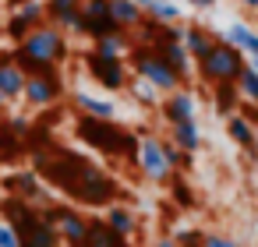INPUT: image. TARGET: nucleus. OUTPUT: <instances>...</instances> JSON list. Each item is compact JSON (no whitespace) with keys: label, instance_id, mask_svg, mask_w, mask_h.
<instances>
[{"label":"nucleus","instance_id":"nucleus-13","mask_svg":"<svg viewBox=\"0 0 258 247\" xmlns=\"http://www.w3.org/2000/svg\"><path fill=\"white\" fill-rule=\"evenodd\" d=\"M8 187H11V194H18L22 201H36V198H39V201H46V194H50V191L39 184V177H36V173H29V170L15 173V177L8 180Z\"/></svg>","mask_w":258,"mask_h":247},{"label":"nucleus","instance_id":"nucleus-10","mask_svg":"<svg viewBox=\"0 0 258 247\" xmlns=\"http://www.w3.org/2000/svg\"><path fill=\"white\" fill-rule=\"evenodd\" d=\"M159 110H163L166 124H184V120H195V96H191V92H184V89H177V92H170V96L159 103Z\"/></svg>","mask_w":258,"mask_h":247},{"label":"nucleus","instance_id":"nucleus-31","mask_svg":"<svg viewBox=\"0 0 258 247\" xmlns=\"http://www.w3.org/2000/svg\"><path fill=\"white\" fill-rule=\"evenodd\" d=\"M202 247H237V240H230L223 233H205L202 236Z\"/></svg>","mask_w":258,"mask_h":247},{"label":"nucleus","instance_id":"nucleus-4","mask_svg":"<svg viewBox=\"0 0 258 247\" xmlns=\"http://www.w3.org/2000/svg\"><path fill=\"white\" fill-rule=\"evenodd\" d=\"M131 57V71H135V78H142V81H149L159 96H170V92H177V85H180V78L163 64V57L156 53V50H131L127 53Z\"/></svg>","mask_w":258,"mask_h":247},{"label":"nucleus","instance_id":"nucleus-7","mask_svg":"<svg viewBox=\"0 0 258 247\" xmlns=\"http://www.w3.org/2000/svg\"><path fill=\"white\" fill-rule=\"evenodd\" d=\"M85 67H89V74L106 89V92H120V89H127V67H124V60H106V57H99V53H89L85 57Z\"/></svg>","mask_w":258,"mask_h":247},{"label":"nucleus","instance_id":"nucleus-35","mask_svg":"<svg viewBox=\"0 0 258 247\" xmlns=\"http://www.w3.org/2000/svg\"><path fill=\"white\" fill-rule=\"evenodd\" d=\"M244 8H251V11H258V0H244Z\"/></svg>","mask_w":258,"mask_h":247},{"label":"nucleus","instance_id":"nucleus-20","mask_svg":"<svg viewBox=\"0 0 258 247\" xmlns=\"http://www.w3.org/2000/svg\"><path fill=\"white\" fill-rule=\"evenodd\" d=\"M92 53H99V57H106V60H120L124 53H131V43H127L124 32H113V36H106V39H96V50H92Z\"/></svg>","mask_w":258,"mask_h":247},{"label":"nucleus","instance_id":"nucleus-14","mask_svg":"<svg viewBox=\"0 0 258 247\" xmlns=\"http://www.w3.org/2000/svg\"><path fill=\"white\" fill-rule=\"evenodd\" d=\"M106 8H110V22L120 32H131L142 25V8H135L131 0H106Z\"/></svg>","mask_w":258,"mask_h":247},{"label":"nucleus","instance_id":"nucleus-22","mask_svg":"<svg viewBox=\"0 0 258 247\" xmlns=\"http://www.w3.org/2000/svg\"><path fill=\"white\" fill-rule=\"evenodd\" d=\"M22 247H60V240H57V233H53V226L46 222V219H39V226L22 240Z\"/></svg>","mask_w":258,"mask_h":247},{"label":"nucleus","instance_id":"nucleus-30","mask_svg":"<svg viewBox=\"0 0 258 247\" xmlns=\"http://www.w3.org/2000/svg\"><path fill=\"white\" fill-rule=\"evenodd\" d=\"M0 247H22V236L11 229V222H0Z\"/></svg>","mask_w":258,"mask_h":247},{"label":"nucleus","instance_id":"nucleus-34","mask_svg":"<svg viewBox=\"0 0 258 247\" xmlns=\"http://www.w3.org/2000/svg\"><path fill=\"white\" fill-rule=\"evenodd\" d=\"M156 247H177V243H173V236H163V240H156Z\"/></svg>","mask_w":258,"mask_h":247},{"label":"nucleus","instance_id":"nucleus-28","mask_svg":"<svg viewBox=\"0 0 258 247\" xmlns=\"http://www.w3.org/2000/svg\"><path fill=\"white\" fill-rule=\"evenodd\" d=\"M163 155H166L170 170H173V166H187V152H180L173 141H163Z\"/></svg>","mask_w":258,"mask_h":247},{"label":"nucleus","instance_id":"nucleus-23","mask_svg":"<svg viewBox=\"0 0 258 247\" xmlns=\"http://www.w3.org/2000/svg\"><path fill=\"white\" fill-rule=\"evenodd\" d=\"M149 18L156 25H170V22H180V8L173 4V0H156L152 11H149Z\"/></svg>","mask_w":258,"mask_h":247},{"label":"nucleus","instance_id":"nucleus-36","mask_svg":"<svg viewBox=\"0 0 258 247\" xmlns=\"http://www.w3.org/2000/svg\"><path fill=\"white\" fill-rule=\"evenodd\" d=\"M0 110H4V96H0Z\"/></svg>","mask_w":258,"mask_h":247},{"label":"nucleus","instance_id":"nucleus-8","mask_svg":"<svg viewBox=\"0 0 258 247\" xmlns=\"http://www.w3.org/2000/svg\"><path fill=\"white\" fill-rule=\"evenodd\" d=\"M43 18H46V0H25V4L8 18V32L22 43L32 29H39V25H43Z\"/></svg>","mask_w":258,"mask_h":247},{"label":"nucleus","instance_id":"nucleus-32","mask_svg":"<svg viewBox=\"0 0 258 247\" xmlns=\"http://www.w3.org/2000/svg\"><path fill=\"white\" fill-rule=\"evenodd\" d=\"M131 4H135V8H142V15H149V11H152V4H156V0H131Z\"/></svg>","mask_w":258,"mask_h":247},{"label":"nucleus","instance_id":"nucleus-15","mask_svg":"<svg viewBox=\"0 0 258 247\" xmlns=\"http://www.w3.org/2000/svg\"><path fill=\"white\" fill-rule=\"evenodd\" d=\"M82 247H131V243L124 236H117L103 219H89V233H85Z\"/></svg>","mask_w":258,"mask_h":247},{"label":"nucleus","instance_id":"nucleus-19","mask_svg":"<svg viewBox=\"0 0 258 247\" xmlns=\"http://www.w3.org/2000/svg\"><path fill=\"white\" fill-rule=\"evenodd\" d=\"M226 131H230V138H233L240 148H254V124H251L244 113L226 117Z\"/></svg>","mask_w":258,"mask_h":247},{"label":"nucleus","instance_id":"nucleus-18","mask_svg":"<svg viewBox=\"0 0 258 247\" xmlns=\"http://www.w3.org/2000/svg\"><path fill=\"white\" fill-rule=\"evenodd\" d=\"M75 103H78V110H82L89 120H113V113H117L110 99H96V96H89V92H78Z\"/></svg>","mask_w":258,"mask_h":247},{"label":"nucleus","instance_id":"nucleus-16","mask_svg":"<svg viewBox=\"0 0 258 247\" xmlns=\"http://www.w3.org/2000/svg\"><path fill=\"white\" fill-rule=\"evenodd\" d=\"M156 53L163 57V64H166L177 78H187V74H191V53H187L180 43H163Z\"/></svg>","mask_w":258,"mask_h":247},{"label":"nucleus","instance_id":"nucleus-3","mask_svg":"<svg viewBox=\"0 0 258 247\" xmlns=\"http://www.w3.org/2000/svg\"><path fill=\"white\" fill-rule=\"evenodd\" d=\"M244 67H247V64H244L240 50L230 46V43H216L212 53H209L205 60H198L202 78L212 81V85H237V78L244 74Z\"/></svg>","mask_w":258,"mask_h":247},{"label":"nucleus","instance_id":"nucleus-12","mask_svg":"<svg viewBox=\"0 0 258 247\" xmlns=\"http://www.w3.org/2000/svg\"><path fill=\"white\" fill-rule=\"evenodd\" d=\"M180 46L191 53V60H205L212 53V46H216V36L205 32V29H198V25H187L184 36H180Z\"/></svg>","mask_w":258,"mask_h":247},{"label":"nucleus","instance_id":"nucleus-27","mask_svg":"<svg viewBox=\"0 0 258 247\" xmlns=\"http://www.w3.org/2000/svg\"><path fill=\"white\" fill-rule=\"evenodd\" d=\"M53 25L68 36V32H82V8H75V11H64V15H57L53 18Z\"/></svg>","mask_w":258,"mask_h":247},{"label":"nucleus","instance_id":"nucleus-21","mask_svg":"<svg viewBox=\"0 0 258 247\" xmlns=\"http://www.w3.org/2000/svg\"><path fill=\"white\" fill-rule=\"evenodd\" d=\"M103 222H106V226H110V229H113L117 236H124V240H127V236L135 233V226H138V222H135V215H131L127 208H120V205H110V208H106V219H103Z\"/></svg>","mask_w":258,"mask_h":247},{"label":"nucleus","instance_id":"nucleus-1","mask_svg":"<svg viewBox=\"0 0 258 247\" xmlns=\"http://www.w3.org/2000/svg\"><path fill=\"white\" fill-rule=\"evenodd\" d=\"M68 57V36L53 25L43 22L39 29H32L18 50H15V64L22 67L25 78H39V74H53V67Z\"/></svg>","mask_w":258,"mask_h":247},{"label":"nucleus","instance_id":"nucleus-29","mask_svg":"<svg viewBox=\"0 0 258 247\" xmlns=\"http://www.w3.org/2000/svg\"><path fill=\"white\" fill-rule=\"evenodd\" d=\"M75 8H82V0H46V11L57 18V15H64V11H75Z\"/></svg>","mask_w":258,"mask_h":247},{"label":"nucleus","instance_id":"nucleus-24","mask_svg":"<svg viewBox=\"0 0 258 247\" xmlns=\"http://www.w3.org/2000/svg\"><path fill=\"white\" fill-rule=\"evenodd\" d=\"M237 92H240L247 103L258 106V71H254V67H244V74L237 78Z\"/></svg>","mask_w":258,"mask_h":247},{"label":"nucleus","instance_id":"nucleus-11","mask_svg":"<svg viewBox=\"0 0 258 247\" xmlns=\"http://www.w3.org/2000/svg\"><path fill=\"white\" fill-rule=\"evenodd\" d=\"M25 74H22V67L15 64V57H4L0 60V96H4V103L8 99H22L25 96Z\"/></svg>","mask_w":258,"mask_h":247},{"label":"nucleus","instance_id":"nucleus-2","mask_svg":"<svg viewBox=\"0 0 258 247\" xmlns=\"http://www.w3.org/2000/svg\"><path fill=\"white\" fill-rule=\"evenodd\" d=\"M78 134H82L89 145H96V148H103V152H113V155L138 152V138H135L131 131L117 127L113 120H89V117H82Z\"/></svg>","mask_w":258,"mask_h":247},{"label":"nucleus","instance_id":"nucleus-25","mask_svg":"<svg viewBox=\"0 0 258 247\" xmlns=\"http://www.w3.org/2000/svg\"><path fill=\"white\" fill-rule=\"evenodd\" d=\"M127 89H131V96H135L138 103H145V106H159V103H163V99H159V92H156L149 81H142V78L127 81Z\"/></svg>","mask_w":258,"mask_h":247},{"label":"nucleus","instance_id":"nucleus-33","mask_svg":"<svg viewBox=\"0 0 258 247\" xmlns=\"http://www.w3.org/2000/svg\"><path fill=\"white\" fill-rule=\"evenodd\" d=\"M191 4H195V8H198V11H209V8H212V4H216V0H191Z\"/></svg>","mask_w":258,"mask_h":247},{"label":"nucleus","instance_id":"nucleus-6","mask_svg":"<svg viewBox=\"0 0 258 247\" xmlns=\"http://www.w3.org/2000/svg\"><path fill=\"white\" fill-rule=\"evenodd\" d=\"M138 170L152 184H166L173 177V170H170V162L163 155V138H156V134H142L138 138Z\"/></svg>","mask_w":258,"mask_h":247},{"label":"nucleus","instance_id":"nucleus-17","mask_svg":"<svg viewBox=\"0 0 258 247\" xmlns=\"http://www.w3.org/2000/svg\"><path fill=\"white\" fill-rule=\"evenodd\" d=\"M170 141L180 148V152H195L202 145V131H198V120H184V124H170Z\"/></svg>","mask_w":258,"mask_h":247},{"label":"nucleus","instance_id":"nucleus-37","mask_svg":"<svg viewBox=\"0 0 258 247\" xmlns=\"http://www.w3.org/2000/svg\"><path fill=\"white\" fill-rule=\"evenodd\" d=\"M82 4H85V0H82Z\"/></svg>","mask_w":258,"mask_h":247},{"label":"nucleus","instance_id":"nucleus-5","mask_svg":"<svg viewBox=\"0 0 258 247\" xmlns=\"http://www.w3.org/2000/svg\"><path fill=\"white\" fill-rule=\"evenodd\" d=\"M43 219L53 226L57 240L71 243V247H82V240H85V233H89V219H85L78 208H71V205H50V208L43 212Z\"/></svg>","mask_w":258,"mask_h":247},{"label":"nucleus","instance_id":"nucleus-9","mask_svg":"<svg viewBox=\"0 0 258 247\" xmlns=\"http://www.w3.org/2000/svg\"><path fill=\"white\" fill-rule=\"evenodd\" d=\"M60 96H64V81L57 74H39V78L25 81V96L22 99H29V106H53Z\"/></svg>","mask_w":258,"mask_h":247},{"label":"nucleus","instance_id":"nucleus-26","mask_svg":"<svg viewBox=\"0 0 258 247\" xmlns=\"http://www.w3.org/2000/svg\"><path fill=\"white\" fill-rule=\"evenodd\" d=\"M237 85H216V110L219 113H226V117H233V106H237Z\"/></svg>","mask_w":258,"mask_h":247}]
</instances>
